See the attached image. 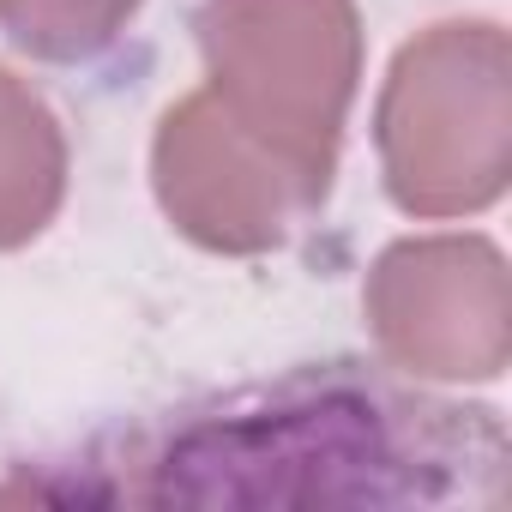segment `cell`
<instances>
[{
    "instance_id": "6da1fadb",
    "label": "cell",
    "mask_w": 512,
    "mask_h": 512,
    "mask_svg": "<svg viewBox=\"0 0 512 512\" xmlns=\"http://www.w3.org/2000/svg\"><path fill=\"white\" fill-rule=\"evenodd\" d=\"M500 458L506 440L488 410L422 404L356 380H296L266 410L205 416L157 464L205 476L187 494H217L229 470H260L241 500H278L284 470H320V500H428L458 488V464L500 470Z\"/></svg>"
},
{
    "instance_id": "7a4b0ae2",
    "label": "cell",
    "mask_w": 512,
    "mask_h": 512,
    "mask_svg": "<svg viewBox=\"0 0 512 512\" xmlns=\"http://www.w3.org/2000/svg\"><path fill=\"white\" fill-rule=\"evenodd\" d=\"M374 145L410 217H476L512 175V49L494 19H446L398 49Z\"/></svg>"
},
{
    "instance_id": "3957f363",
    "label": "cell",
    "mask_w": 512,
    "mask_h": 512,
    "mask_svg": "<svg viewBox=\"0 0 512 512\" xmlns=\"http://www.w3.org/2000/svg\"><path fill=\"white\" fill-rule=\"evenodd\" d=\"M199 49L205 91L326 193L362 79L356 0H205Z\"/></svg>"
},
{
    "instance_id": "277c9868",
    "label": "cell",
    "mask_w": 512,
    "mask_h": 512,
    "mask_svg": "<svg viewBox=\"0 0 512 512\" xmlns=\"http://www.w3.org/2000/svg\"><path fill=\"white\" fill-rule=\"evenodd\" d=\"M374 344L416 380H494L512 356L506 260L488 235L392 241L362 290Z\"/></svg>"
},
{
    "instance_id": "5b68a950",
    "label": "cell",
    "mask_w": 512,
    "mask_h": 512,
    "mask_svg": "<svg viewBox=\"0 0 512 512\" xmlns=\"http://www.w3.org/2000/svg\"><path fill=\"white\" fill-rule=\"evenodd\" d=\"M151 187L169 223L211 253H272L326 205L266 139H253L211 91L181 97L151 139Z\"/></svg>"
},
{
    "instance_id": "8992f818",
    "label": "cell",
    "mask_w": 512,
    "mask_h": 512,
    "mask_svg": "<svg viewBox=\"0 0 512 512\" xmlns=\"http://www.w3.org/2000/svg\"><path fill=\"white\" fill-rule=\"evenodd\" d=\"M67 193V139L49 103L0 67V253L49 229Z\"/></svg>"
},
{
    "instance_id": "52a82bcc",
    "label": "cell",
    "mask_w": 512,
    "mask_h": 512,
    "mask_svg": "<svg viewBox=\"0 0 512 512\" xmlns=\"http://www.w3.org/2000/svg\"><path fill=\"white\" fill-rule=\"evenodd\" d=\"M139 0H0V25L37 61H85L121 37Z\"/></svg>"
}]
</instances>
